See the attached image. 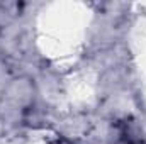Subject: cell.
<instances>
[{"label": "cell", "instance_id": "1", "mask_svg": "<svg viewBox=\"0 0 146 144\" xmlns=\"http://www.w3.org/2000/svg\"><path fill=\"white\" fill-rule=\"evenodd\" d=\"M34 98V85L27 78L14 80L0 97V115L7 124H19Z\"/></svg>", "mask_w": 146, "mask_h": 144}]
</instances>
